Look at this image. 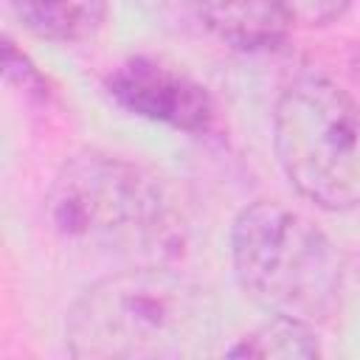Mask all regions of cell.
<instances>
[{"mask_svg":"<svg viewBox=\"0 0 360 360\" xmlns=\"http://www.w3.org/2000/svg\"><path fill=\"white\" fill-rule=\"evenodd\" d=\"M219 309L202 284L163 264H138L90 284L70 307L65 343L82 360H180L208 354Z\"/></svg>","mask_w":360,"mask_h":360,"instance_id":"1","label":"cell"},{"mask_svg":"<svg viewBox=\"0 0 360 360\" xmlns=\"http://www.w3.org/2000/svg\"><path fill=\"white\" fill-rule=\"evenodd\" d=\"M45 214L68 245L163 264L180 253L183 219L141 166L101 152L70 158L53 177Z\"/></svg>","mask_w":360,"mask_h":360,"instance_id":"2","label":"cell"},{"mask_svg":"<svg viewBox=\"0 0 360 360\" xmlns=\"http://www.w3.org/2000/svg\"><path fill=\"white\" fill-rule=\"evenodd\" d=\"M231 259L242 290L267 312L301 323H326L343 298V259L304 214L256 200L231 228Z\"/></svg>","mask_w":360,"mask_h":360,"instance_id":"3","label":"cell"},{"mask_svg":"<svg viewBox=\"0 0 360 360\" xmlns=\"http://www.w3.org/2000/svg\"><path fill=\"white\" fill-rule=\"evenodd\" d=\"M273 146L287 180L329 211L360 205V104L323 76L284 87L273 115Z\"/></svg>","mask_w":360,"mask_h":360,"instance_id":"4","label":"cell"},{"mask_svg":"<svg viewBox=\"0 0 360 360\" xmlns=\"http://www.w3.org/2000/svg\"><path fill=\"white\" fill-rule=\"evenodd\" d=\"M104 87L118 107L183 132H205L217 115L214 101L200 82L149 56L118 62L107 73Z\"/></svg>","mask_w":360,"mask_h":360,"instance_id":"5","label":"cell"},{"mask_svg":"<svg viewBox=\"0 0 360 360\" xmlns=\"http://www.w3.org/2000/svg\"><path fill=\"white\" fill-rule=\"evenodd\" d=\"M191 6L222 42L242 51L276 48L290 28L273 0H191Z\"/></svg>","mask_w":360,"mask_h":360,"instance_id":"6","label":"cell"},{"mask_svg":"<svg viewBox=\"0 0 360 360\" xmlns=\"http://www.w3.org/2000/svg\"><path fill=\"white\" fill-rule=\"evenodd\" d=\"M8 6L34 37L51 42H82L107 17V0H8Z\"/></svg>","mask_w":360,"mask_h":360,"instance_id":"7","label":"cell"},{"mask_svg":"<svg viewBox=\"0 0 360 360\" xmlns=\"http://www.w3.org/2000/svg\"><path fill=\"white\" fill-rule=\"evenodd\" d=\"M231 357H278V360H312L321 354L309 323L273 315L270 323L245 335L228 349Z\"/></svg>","mask_w":360,"mask_h":360,"instance_id":"8","label":"cell"},{"mask_svg":"<svg viewBox=\"0 0 360 360\" xmlns=\"http://www.w3.org/2000/svg\"><path fill=\"white\" fill-rule=\"evenodd\" d=\"M290 22L298 25H326L338 20L352 0H273Z\"/></svg>","mask_w":360,"mask_h":360,"instance_id":"9","label":"cell"},{"mask_svg":"<svg viewBox=\"0 0 360 360\" xmlns=\"http://www.w3.org/2000/svg\"><path fill=\"white\" fill-rule=\"evenodd\" d=\"M3 68H6V76L11 82H17L22 90H37L42 93V76L34 70V65L14 48V42H6L3 45Z\"/></svg>","mask_w":360,"mask_h":360,"instance_id":"10","label":"cell"},{"mask_svg":"<svg viewBox=\"0 0 360 360\" xmlns=\"http://www.w3.org/2000/svg\"><path fill=\"white\" fill-rule=\"evenodd\" d=\"M357 70H360V62H357Z\"/></svg>","mask_w":360,"mask_h":360,"instance_id":"11","label":"cell"}]
</instances>
